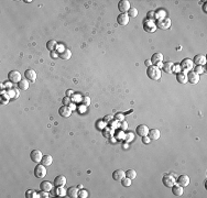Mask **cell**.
Instances as JSON below:
<instances>
[{
  "instance_id": "cell-1",
  "label": "cell",
  "mask_w": 207,
  "mask_h": 198,
  "mask_svg": "<svg viewBox=\"0 0 207 198\" xmlns=\"http://www.w3.org/2000/svg\"><path fill=\"white\" fill-rule=\"evenodd\" d=\"M147 75L150 79H152L154 82H158L161 79V76H162V73H161V70L159 67H156L155 65H151L149 66L148 70H147Z\"/></svg>"
},
{
  "instance_id": "cell-2",
  "label": "cell",
  "mask_w": 207,
  "mask_h": 198,
  "mask_svg": "<svg viewBox=\"0 0 207 198\" xmlns=\"http://www.w3.org/2000/svg\"><path fill=\"white\" fill-rule=\"evenodd\" d=\"M8 79L11 84H19L22 81V75L18 70H11L8 74Z\"/></svg>"
},
{
  "instance_id": "cell-3",
  "label": "cell",
  "mask_w": 207,
  "mask_h": 198,
  "mask_svg": "<svg viewBox=\"0 0 207 198\" xmlns=\"http://www.w3.org/2000/svg\"><path fill=\"white\" fill-rule=\"evenodd\" d=\"M171 19L170 18H163V19H159V20H156V28L158 29H161V30H167L170 29V27H171Z\"/></svg>"
},
{
  "instance_id": "cell-4",
  "label": "cell",
  "mask_w": 207,
  "mask_h": 198,
  "mask_svg": "<svg viewBox=\"0 0 207 198\" xmlns=\"http://www.w3.org/2000/svg\"><path fill=\"white\" fill-rule=\"evenodd\" d=\"M34 176L36 178H44L46 176V166L43 164H38L34 167Z\"/></svg>"
},
{
  "instance_id": "cell-5",
  "label": "cell",
  "mask_w": 207,
  "mask_h": 198,
  "mask_svg": "<svg viewBox=\"0 0 207 198\" xmlns=\"http://www.w3.org/2000/svg\"><path fill=\"white\" fill-rule=\"evenodd\" d=\"M143 30L146 32H150V33H153L156 31V24L154 22V20H149L146 19L144 22H143Z\"/></svg>"
},
{
  "instance_id": "cell-6",
  "label": "cell",
  "mask_w": 207,
  "mask_h": 198,
  "mask_svg": "<svg viewBox=\"0 0 207 198\" xmlns=\"http://www.w3.org/2000/svg\"><path fill=\"white\" fill-rule=\"evenodd\" d=\"M162 183H163V185L165 187H170V188H171L174 184H176V180H175L171 174H166L163 176Z\"/></svg>"
},
{
  "instance_id": "cell-7",
  "label": "cell",
  "mask_w": 207,
  "mask_h": 198,
  "mask_svg": "<svg viewBox=\"0 0 207 198\" xmlns=\"http://www.w3.org/2000/svg\"><path fill=\"white\" fill-rule=\"evenodd\" d=\"M42 157H43V154L40 150H33V151L30 153V158L34 162V163H41Z\"/></svg>"
},
{
  "instance_id": "cell-8",
  "label": "cell",
  "mask_w": 207,
  "mask_h": 198,
  "mask_svg": "<svg viewBox=\"0 0 207 198\" xmlns=\"http://www.w3.org/2000/svg\"><path fill=\"white\" fill-rule=\"evenodd\" d=\"M199 79H201V76L198 75L197 73H195L194 70H189V74H187V82L195 85V84L199 82Z\"/></svg>"
},
{
  "instance_id": "cell-9",
  "label": "cell",
  "mask_w": 207,
  "mask_h": 198,
  "mask_svg": "<svg viewBox=\"0 0 207 198\" xmlns=\"http://www.w3.org/2000/svg\"><path fill=\"white\" fill-rule=\"evenodd\" d=\"M130 2L128 0H120L118 3V9L119 11H121V13H127L130 10Z\"/></svg>"
},
{
  "instance_id": "cell-10",
  "label": "cell",
  "mask_w": 207,
  "mask_h": 198,
  "mask_svg": "<svg viewBox=\"0 0 207 198\" xmlns=\"http://www.w3.org/2000/svg\"><path fill=\"white\" fill-rule=\"evenodd\" d=\"M36 72L33 70H27L24 72V78L30 83H36Z\"/></svg>"
},
{
  "instance_id": "cell-11",
  "label": "cell",
  "mask_w": 207,
  "mask_h": 198,
  "mask_svg": "<svg viewBox=\"0 0 207 198\" xmlns=\"http://www.w3.org/2000/svg\"><path fill=\"white\" fill-rule=\"evenodd\" d=\"M193 61L192 59H189V58H185L182 61V63H181V68H182V72H189V70H192L193 68Z\"/></svg>"
},
{
  "instance_id": "cell-12",
  "label": "cell",
  "mask_w": 207,
  "mask_h": 198,
  "mask_svg": "<svg viewBox=\"0 0 207 198\" xmlns=\"http://www.w3.org/2000/svg\"><path fill=\"white\" fill-rule=\"evenodd\" d=\"M149 130L150 129L148 128V126H146V124H140V126H138L136 129V133L139 135V137H147L149 134Z\"/></svg>"
},
{
  "instance_id": "cell-13",
  "label": "cell",
  "mask_w": 207,
  "mask_h": 198,
  "mask_svg": "<svg viewBox=\"0 0 207 198\" xmlns=\"http://www.w3.org/2000/svg\"><path fill=\"white\" fill-rule=\"evenodd\" d=\"M59 116L63 117V118H68V117H71L72 115V108L70 106L63 105L59 109Z\"/></svg>"
},
{
  "instance_id": "cell-14",
  "label": "cell",
  "mask_w": 207,
  "mask_h": 198,
  "mask_svg": "<svg viewBox=\"0 0 207 198\" xmlns=\"http://www.w3.org/2000/svg\"><path fill=\"white\" fill-rule=\"evenodd\" d=\"M129 20H130V18H129V16H128L127 13H120L118 17H117V22H118V24L121 25V27L127 25V24L129 23Z\"/></svg>"
},
{
  "instance_id": "cell-15",
  "label": "cell",
  "mask_w": 207,
  "mask_h": 198,
  "mask_svg": "<svg viewBox=\"0 0 207 198\" xmlns=\"http://www.w3.org/2000/svg\"><path fill=\"white\" fill-rule=\"evenodd\" d=\"M193 64H195L196 66H204L206 64V56L203 55V54L195 55L194 59H193Z\"/></svg>"
},
{
  "instance_id": "cell-16",
  "label": "cell",
  "mask_w": 207,
  "mask_h": 198,
  "mask_svg": "<svg viewBox=\"0 0 207 198\" xmlns=\"http://www.w3.org/2000/svg\"><path fill=\"white\" fill-rule=\"evenodd\" d=\"M171 188H172V193H173V195H174V196H178V197H180V196H183L184 187L180 186L178 184H174Z\"/></svg>"
},
{
  "instance_id": "cell-17",
  "label": "cell",
  "mask_w": 207,
  "mask_h": 198,
  "mask_svg": "<svg viewBox=\"0 0 207 198\" xmlns=\"http://www.w3.org/2000/svg\"><path fill=\"white\" fill-rule=\"evenodd\" d=\"M54 186L55 187H59V186H64L66 184V177L64 175H59L54 178Z\"/></svg>"
},
{
  "instance_id": "cell-18",
  "label": "cell",
  "mask_w": 207,
  "mask_h": 198,
  "mask_svg": "<svg viewBox=\"0 0 207 198\" xmlns=\"http://www.w3.org/2000/svg\"><path fill=\"white\" fill-rule=\"evenodd\" d=\"M189 177L187 175H181L178 178V184L182 187H187L189 185Z\"/></svg>"
},
{
  "instance_id": "cell-19",
  "label": "cell",
  "mask_w": 207,
  "mask_h": 198,
  "mask_svg": "<svg viewBox=\"0 0 207 198\" xmlns=\"http://www.w3.org/2000/svg\"><path fill=\"white\" fill-rule=\"evenodd\" d=\"M148 137L150 138V140H158V139H160L161 137V132L159 129H151V130H149V134Z\"/></svg>"
},
{
  "instance_id": "cell-20",
  "label": "cell",
  "mask_w": 207,
  "mask_h": 198,
  "mask_svg": "<svg viewBox=\"0 0 207 198\" xmlns=\"http://www.w3.org/2000/svg\"><path fill=\"white\" fill-rule=\"evenodd\" d=\"M124 177H126V172L122 169H116L115 172H113V178L115 181L120 182Z\"/></svg>"
},
{
  "instance_id": "cell-21",
  "label": "cell",
  "mask_w": 207,
  "mask_h": 198,
  "mask_svg": "<svg viewBox=\"0 0 207 198\" xmlns=\"http://www.w3.org/2000/svg\"><path fill=\"white\" fill-rule=\"evenodd\" d=\"M52 188H53V184L49 181H43L40 184V189L44 190V192H51Z\"/></svg>"
},
{
  "instance_id": "cell-22",
  "label": "cell",
  "mask_w": 207,
  "mask_h": 198,
  "mask_svg": "<svg viewBox=\"0 0 207 198\" xmlns=\"http://www.w3.org/2000/svg\"><path fill=\"white\" fill-rule=\"evenodd\" d=\"M174 66L175 65L173 62H165L162 66V68H163V70H165V73H167V74H172L174 72Z\"/></svg>"
},
{
  "instance_id": "cell-23",
  "label": "cell",
  "mask_w": 207,
  "mask_h": 198,
  "mask_svg": "<svg viewBox=\"0 0 207 198\" xmlns=\"http://www.w3.org/2000/svg\"><path fill=\"white\" fill-rule=\"evenodd\" d=\"M150 61H151V63H152V64L156 65L158 63H160V62H162V61H163V55H162L161 53H159V52L154 53L153 55L151 56V59H150Z\"/></svg>"
},
{
  "instance_id": "cell-24",
  "label": "cell",
  "mask_w": 207,
  "mask_h": 198,
  "mask_svg": "<svg viewBox=\"0 0 207 198\" xmlns=\"http://www.w3.org/2000/svg\"><path fill=\"white\" fill-rule=\"evenodd\" d=\"M176 81H178L180 84H185L187 83V74H185V72H178L176 74Z\"/></svg>"
},
{
  "instance_id": "cell-25",
  "label": "cell",
  "mask_w": 207,
  "mask_h": 198,
  "mask_svg": "<svg viewBox=\"0 0 207 198\" xmlns=\"http://www.w3.org/2000/svg\"><path fill=\"white\" fill-rule=\"evenodd\" d=\"M78 194H79L78 187H70L68 190H67V195H68V197L71 198H77Z\"/></svg>"
},
{
  "instance_id": "cell-26",
  "label": "cell",
  "mask_w": 207,
  "mask_h": 198,
  "mask_svg": "<svg viewBox=\"0 0 207 198\" xmlns=\"http://www.w3.org/2000/svg\"><path fill=\"white\" fill-rule=\"evenodd\" d=\"M41 163L43 164L44 166H50L51 164L53 163V157L51 156V155H49V154H46V155H43Z\"/></svg>"
},
{
  "instance_id": "cell-27",
  "label": "cell",
  "mask_w": 207,
  "mask_h": 198,
  "mask_svg": "<svg viewBox=\"0 0 207 198\" xmlns=\"http://www.w3.org/2000/svg\"><path fill=\"white\" fill-rule=\"evenodd\" d=\"M18 87L20 90H28L30 87V82H28V81L24 78V79H22V81L18 84Z\"/></svg>"
},
{
  "instance_id": "cell-28",
  "label": "cell",
  "mask_w": 207,
  "mask_h": 198,
  "mask_svg": "<svg viewBox=\"0 0 207 198\" xmlns=\"http://www.w3.org/2000/svg\"><path fill=\"white\" fill-rule=\"evenodd\" d=\"M9 101H10L9 95L7 93H5V91H2L1 95H0V104H1V105H7Z\"/></svg>"
},
{
  "instance_id": "cell-29",
  "label": "cell",
  "mask_w": 207,
  "mask_h": 198,
  "mask_svg": "<svg viewBox=\"0 0 207 198\" xmlns=\"http://www.w3.org/2000/svg\"><path fill=\"white\" fill-rule=\"evenodd\" d=\"M56 45H57V42L55 41V40H50V41H47L46 43V48L50 52H52V51H55Z\"/></svg>"
},
{
  "instance_id": "cell-30",
  "label": "cell",
  "mask_w": 207,
  "mask_h": 198,
  "mask_svg": "<svg viewBox=\"0 0 207 198\" xmlns=\"http://www.w3.org/2000/svg\"><path fill=\"white\" fill-rule=\"evenodd\" d=\"M59 57L62 58V59H70L72 57V52L68 50V48H66L65 51H63L62 53H59Z\"/></svg>"
},
{
  "instance_id": "cell-31",
  "label": "cell",
  "mask_w": 207,
  "mask_h": 198,
  "mask_svg": "<svg viewBox=\"0 0 207 198\" xmlns=\"http://www.w3.org/2000/svg\"><path fill=\"white\" fill-rule=\"evenodd\" d=\"M126 177H129L130 180H135L137 177V172H136V169H128L127 172H126Z\"/></svg>"
},
{
  "instance_id": "cell-32",
  "label": "cell",
  "mask_w": 207,
  "mask_h": 198,
  "mask_svg": "<svg viewBox=\"0 0 207 198\" xmlns=\"http://www.w3.org/2000/svg\"><path fill=\"white\" fill-rule=\"evenodd\" d=\"M66 194H67V190H65L63 186H59V187H56V196H59V197H64Z\"/></svg>"
},
{
  "instance_id": "cell-33",
  "label": "cell",
  "mask_w": 207,
  "mask_h": 198,
  "mask_svg": "<svg viewBox=\"0 0 207 198\" xmlns=\"http://www.w3.org/2000/svg\"><path fill=\"white\" fill-rule=\"evenodd\" d=\"M120 182H121V185L124 187H130L131 183H132V180H130L129 177H124Z\"/></svg>"
},
{
  "instance_id": "cell-34",
  "label": "cell",
  "mask_w": 207,
  "mask_h": 198,
  "mask_svg": "<svg viewBox=\"0 0 207 198\" xmlns=\"http://www.w3.org/2000/svg\"><path fill=\"white\" fill-rule=\"evenodd\" d=\"M166 18V12L164 10H159V11L155 12V19L159 20V19H163Z\"/></svg>"
},
{
  "instance_id": "cell-35",
  "label": "cell",
  "mask_w": 207,
  "mask_h": 198,
  "mask_svg": "<svg viewBox=\"0 0 207 198\" xmlns=\"http://www.w3.org/2000/svg\"><path fill=\"white\" fill-rule=\"evenodd\" d=\"M127 14L129 16V18H136L138 16V10L136 8H130V10L127 12Z\"/></svg>"
},
{
  "instance_id": "cell-36",
  "label": "cell",
  "mask_w": 207,
  "mask_h": 198,
  "mask_svg": "<svg viewBox=\"0 0 207 198\" xmlns=\"http://www.w3.org/2000/svg\"><path fill=\"white\" fill-rule=\"evenodd\" d=\"M62 101H63V105L64 106H71V104H72V99H71V97H68V96L64 97Z\"/></svg>"
},
{
  "instance_id": "cell-37",
  "label": "cell",
  "mask_w": 207,
  "mask_h": 198,
  "mask_svg": "<svg viewBox=\"0 0 207 198\" xmlns=\"http://www.w3.org/2000/svg\"><path fill=\"white\" fill-rule=\"evenodd\" d=\"M113 117H115V119H116L117 121H124V115L121 113V112H118L116 116H113Z\"/></svg>"
},
{
  "instance_id": "cell-38",
  "label": "cell",
  "mask_w": 207,
  "mask_h": 198,
  "mask_svg": "<svg viewBox=\"0 0 207 198\" xmlns=\"http://www.w3.org/2000/svg\"><path fill=\"white\" fill-rule=\"evenodd\" d=\"M78 197H82V198H87L88 197V193L86 192L85 189H81V192H79V194H78Z\"/></svg>"
},
{
  "instance_id": "cell-39",
  "label": "cell",
  "mask_w": 207,
  "mask_h": 198,
  "mask_svg": "<svg viewBox=\"0 0 207 198\" xmlns=\"http://www.w3.org/2000/svg\"><path fill=\"white\" fill-rule=\"evenodd\" d=\"M82 102H83V105H84V106L88 107V106L90 105V98H89L88 96H86V97H84V98H83Z\"/></svg>"
},
{
  "instance_id": "cell-40",
  "label": "cell",
  "mask_w": 207,
  "mask_h": 198,
  "mask_svg": "<svg viewBox=\"0 0 207 198\" xmlns=\"http://www.w3.org/2000/svg\"><path fill=\"white\" fill-rule=\"evenodd\" d=\"M55 50H56V52H59V53H62L63 51H65L66 47L64 46L63 44H57V45H56V48H55Z\"/></svg>"
},
{
  "instance_id": "cell-41",
  "label": "cell",
  "mask_w": 207,
  "mask_h": 198,
  "mask_svg": "<svg viewBox=\"0 0 207 198\" xmlns=\"http://www.w3.org/2000/svg\"><path fill=\"white\" fill-rule=\"evenodd\" d=\"M195 73H197L198 75H201V74H203L205 70H204V68H203V66H196L195 70H194Z\"/></svg>"
},
{
  "instance_id": "cell-42",
  "label": "cell",
  "mask_w": 207,
  "mask_h": 198,
  "mask_svg": "<svg viewBox=\"0 0 207 198\" xmlns=\"http://www.w3.org/2000/svg\"><path fill=\"white\" fill-rule=\"evenodd\" d=\"M147 19L149 20H154L155 19V11H150L147 16Z\"/></svg>"
},
{
  "instance_id": "cell-43",
  "label": "cell",
  "mask_w": 207,
  "mask_h": 198,
  "mask_svg": "<svg viewBox=\"0 0 207 198\" xmlns=\"http://www.w3.org/2000/svg\"><path fill=\"white\" fill-rule=\"evenodd\" d=\"M6 93L9 95V97H10V98H13L14 96H16V98H17V95L14 94V90H13V89H8Z\"/></svg>"
},
{
  "instance_id": "cell-44",
  "label": "cell",
  "mask_w": 207,
  "mask_h": 198,
  "mask_svg": "<svg viewBox=\"0 0 207 198\" xmlns=\"http://www.w3.org/2000/svg\"><path fill=\"white\" fill-rule=\"evenodd\" d=\"M40 197H43V198L50 197V195H49V192H44V190H41V193H40Z\"/></svg>"
},
{
  "instance_id": "cell-45",
  "label": "cell",
  "mask_w": 207,
  "mask_h": 198,
  "mask_svg": "<svg viewBox=\"0 0 207 198\" xmlns=\"http://www.w3.org/2000/svg\"><path fill=\"white\" fill-rule=\"evenodd\" d=\"M142 142H143L144 144H149V143L151 142V140H150V138H149L148 135H147V137H143V138H142Z\"/></svg>"
},
{
  "instance_id": "cell-46",
  "label": "cell",
  "mask_w": 207,
  "mask_h": 198,
  "mask_svg": "<svg viewBox=\"0 0 207 198\" xmlns=\"http://www.w3.org/2000/svg\"><path fill=\"white\" fill-rule=\"evenodd\" d=\"M113 119V116L108 115V116H106L105 118H104V121H105V122H109V121H111Z\"/></svg>"
},
{
  "instance_id": "cell-47",
  "label": "cell",
  "mask_w": 207,
  "mask_h": 198,
  "mask_svg": "<svg viewBox=\"0 0 207 198\" xmlns=\"http://www.w3.org/2000/svg\"><path fill=\"white\" fill-rule=\"evenodd\" d=\"M113 134V131H111V129H105V137H110Z\"/></svg>"
},
{
  "instance_id": "cell-48",
  "label": "cell",
  "mask_w": 207,
  "mask_h": 198,
  "mask_svg": "<svg viewBox=\"0 0 207 198\" xmlns=\"http://www.w3.org/2000/svg\"><path fill=\"white\" fill-rule=\"evenodd\" d=\"M120 128H121V130H126V129L128 128V124H127V122L126 121H121V126H120Z\"/></svg>"
},
{
  "instance_id": "cell-49",
  "label": "cell",
  "mask_w": 207,
  "mask_h": 198,
  "mask_svg": "<svg viewBox=\"0 0 207 198\" xmlns=\"http://www.w3.org/2000/svg\"><path fill=\"white\" fill-rule=\"evenodd\" d=\"M51 53H52V57H53V58H56V57H57V55H59V52H55V51H52V52H51Z\"/></svg>"
},
{
  "instance_id": "cell-50",
  "label": "cell",
  "mask_w": 207,
  "mask_h": 198,
  "mask_svg": "<svg viewBox=\"0 0 207 198\" xmlns=\"http://www.w3.org/2000/svg\"><path fill=\"white\" fill-rule=\"evenodd\" d=\"M203 11L205 12V13H207V3H206V1H204V5H203Z\"/></svg>"
},
{
  "instance_id": "cell-51",
  "label": "cell",
  "mask_w": 207,
  "mask_h": 198,
  "mask_svg": "<svg viewBox=\"0 0 207 198\" xmlns=\"http://www.w3.org/2000/svg\"><path fill=\"white\" fill-rule=\"evenodd\" d=\"M131 132L130 133H128V134H126V135H124V137H126V138H127V141H129V140H132V135H131Z\"/></svg>"
},
{
  "instance_id": "cell-52",
  "label": "cell",
  "mask_w": 207,
  "mask_h": 198,
  "mask_svg": "<svg viewBox=\"0 0 207 198\" xmlns=\"http://www.w3.org/2000/svg\"><path fill=\"white\" fill-rule=\"evenodd\" d=\"M32 193H33V190H28V192H27V197L31 198V194H32Z\"/></svg>"
},
{
  "instance_id": "cell-53",
  "label": "cell",
  "mask_w": 207,
  "mask_h": 198,
  "mask_svg": "<svg viewBox=\"0 0 207 198\" xmlns=\"http://www.w3.org/2000/svg\"><path fill=\"white\" fill-rule=\"evenodd\" d=\"M72 95H74V93H73L72 90H67V96H68V97H71Z\"/></svg>"
},
{
  "instance_id": "cell-54",
  "label": "cell",
  "mask_w": 207,
  "mask_h": 198,
  "mask_svg": "<svg viewBox=\"0 0 207 198\" xmlns=\"http://www.w3.org/2000/svg\"><path fill=\"white\" fill-rule=\"evenodd\" d=\"M146 65H147V67H149V66H151V61H146Z\"/></svg>"
}]
</instances>
